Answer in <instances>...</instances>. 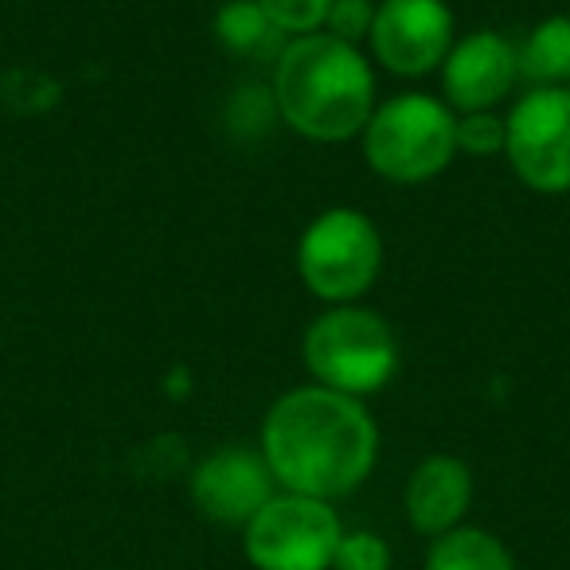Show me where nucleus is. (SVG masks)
<instances>
[{
  "label": "nucleus",
  "instance_id": "1",
  "mask_svg": "<svg viewBox=\"0 0 570 570\" xmlns=\"http://www.w3.org/2000/svg\"><path fill=\"white\" fill-rule=\"evenodd\" d=\"M262 458L285 492L333 504L372 476L380 430L360 399L328 387H297L269 406Z\"/></svg>",
  "mask_w": 570,
  "mask_h": 570
},
{
  "label": "nucleus",
  "instance_id": "2",
  "mask_svg": "<svg viewBox=\"0 0 570 570\" xmlns=\"http://www.w3.org/2000/svg\"><path fill=\"white\" fill-rule=\"evenodd\" d=\"M274 102L297 134L313 141H348L372 121V67L336 36H297L277 56Z\"/></svg>",
  "mask_w": 570,
  "mask_h": 570
},
{
  "label": "nucleus",
  "instance_id": "3",
  "mask_svg": "<svg viewBox=\"0 0 570 570\" xmlns=\"http://www.w3.org/2000/svg\"><path fill=\"white\" fill-rule=\"evenodd\" d=\"M305 367L317 387L341 395H372L387 387L399 367V344L391 325L367 309H328L305 333Z\"/></svg>",
  "mask_w": 570,
  "mask_h": 570
},
{
  "label": "nucleus",
  "instance_id": "4",
  "mask_svg": "<svg viewBox=\"0 0 570 570\" xmlns=\"http://www.w3.org/2000/svg\"><path fill=\"white\" fill-rule=\"evenodd\" d=\"M364 153L383 180L422 184L458 153V118L430 95L391 98L364 126Z\"/></svg>",
  "mask_w": 570,
  "mask_h": 570
},
{
  "label": "nucleus",
  "instance_id": "5",
  "mask_svg": "<svg viewBox=\"0 0 570 570\" xmlns=\"http://www.w3.org/2000/svg\"><path fill=\"white\" fill-rule=\"evenodd\" d=\"M344 523L328 500L274 492L243 528V554L254 570H333Z\"/></svg>",
  "mask_w": 570,
  "mask_h": 570
},
{
  "label": "nucleus",
  "instance_id": "6",
  "mask_svg": "<svg viewBox=\"0 0 570 570\" xmlns=\"http://www.w3.org/2000/svg\"><path fill=\"white\" fill-rule=\"evenodd\" d=\"M383 266V243L372 219L352 207H333L302 235L297 269L321 302L348 305L372 289Z\"/></svg>",
  "mask_w": 570,
  "mask_h": 570
},
{
  "label": "nucleus",
  "instance_id": "7",
  "mask_svg": "<svg viewBox=\"0 0 570 570\" xmlns=\"http://www.w3.org/2000/svg\"><path fill=\"white\" fill-rule=\"evenodd\" d=\"M504 153L535 191H570V90L531 87L504 121Z\"/></svg>",
  "mask_w": 570,
  "mask_h": 570
},
{
  "label": "nucleus",
  "instance_id": "8",
  "mask_svg": "<svg viewBox=\"0 0 570 570\" xmlns=\"http://www.w3.org/2000/svg\"><path fill=\"white\" fill-rule=\"evenodd\" d=\"M367 40L387 71L426 75L450 56L453 17L445 0H383Z\"/></svg>",
  "mask_w": 570,
  "mask_h": 570
},
{
  "label": "nucleus",
  "instance_id": "9",
  "mask_svg": "<svg viewBox=\"0 0 570 570\" xmlns=\"http://www.w3.org/2000/svg\"><path fill=\"white\" fill-rule=\"evenodd\" d=\"M274 473H269L266 458L243 445L230 450H215L204 458L191 473V500L212 523H227V528H246L254 512H262L269 497H274Z\"/></svg>",
  "mask_w": 570,
  "mask_h": 570
},
{
  "label": "nucleus",
  "instance_id": "10",
  "mask_svg": "<svg viewBox=\"0 0 570 570\" xmlns=\"http://www.w3.org/2000/svg\"><path fill=\"white\" fill-rule=\"evenodd\" d=\"M515 79H520L515 48L497 32L469 36L458 48H450L442 63L445 98L465 114H484L497 102H504Z\"/></svg>",
  "mask_w": 570,
  "mask_h": 570
},
{
  "label": "nucleus",
  "instance_id": "11",
  "mask_svg": "<svg viewBox=\"0 0 570 570\" xmlns=\"http://www.w3.org/2000/svg\"><path fill=\"white\" fill-rule=\"evenodd\" d=\"M469 504H473V473L461 458L453 453H430L414 465L411 481H406V520L419 535H445V531L461 528Z\"/></svg>",
  "mask_w": 570,
  "mask_h": 570
},
{
  "label": "nucleus",
  "instance_id": "12",
  "mask_svg": "<svg viewBox=\"0 0 570 570\" xmlns=\"http://www.w3.org/2000/svg\"><path fill=\"white\" fill-rule=\"evenodd\" d=\"M422 570H520L515 554L508 551V543L500 535L484 528H453L445 535H438L426 551Z\"/></svg>",
  "mask_w": 570,
  "mask_h": 570
},
{
  "label": "nucleus",
  "instance_id": "13",
  "mask_svg": "<svg viewBox=\"0 0 570 570\" xmlns=\"http://www.w3.org/2000/svg\"><path fill=\"white\" fill-rule=\"evenodd\" d=\"M520 79L531 87H559L570 82V17H551L528 36L520 51Z\"/></svg>",
  "mask_w": 570,
  "mask_h": 570
},
{
  "label": "nucleus",
  "instance_id": "14",
  "mask_svg": "<svg viewBox=\"0 0 570 570\" xmlns=\"http://www.w3.org/2000/svg\"><path fill=\"white\" fill-rule=\"evenodd\" d=\"M215 28H219V40L230 51H243V56L246 51H262L277 36V28L269 24L266 12L254 0H230L227 9L219 12V20H215Z\"/></svg>",
  "mask_w": 570,
  "mask_h": 570
},
{
  "label": "nucleus",
  "instance_id": "15",
  "mask_svg": "<svg viewBox=\"0 0 570 570\" xmlns=\"http://www.w3.org/2000/svg\"><path fill=\"white\" fill-rule=\"evenodd\" d=\"M266 20L277 32H294V36H313L328 20L333 0H254Z\"/></svg>",
  "mask_w": 570,
  "mask_h": 570
},
{
  "label": "nucleus",
  "instance_id": "16",
  "mask_svg": "<svg viewBox=\"0 0 570 570\" xmlns=\"http://www.w3.org/2000/svg\"><path fill=\"white\" fill-rule=\"evenodd\" d=\"M391 547L375 531H344L333 570H391Z\"/></svg>",
  "mask_w": 570,
  "mask_h": 570
},
{
  "label": "nucleus",
  "instance_id": "17",
  "mask_svg": "<svg viewBox=\"0 0 570 570\" xmlns=\"http://www.w3.org/2000/svg\"><path fill=\"white\" fill-rule=\"evenodd\" d=\"M336 36V40L352 43L356 48L364 36H372V24H375V4L372 0H333V9H328V20H325Z\"/></svg>",
  "mask_w": 570,
  "mask_h": 570
},
{
  "label": "nucleus",
  "instance_id": "18",
  "mask_svg": "<svg viewBox=\"0 0 570 570\" xmlns=\"http://www.w3.org/2000/svg\"><path fill=\"white\" fill-rule=\"evenodd\" d=\"M458 149L476 153V157H492L504 149V121L484 114H465V121H458Z\"/></svg>",
  "mask_w": 570,
  "mask_h": 570
}]
</instances>
